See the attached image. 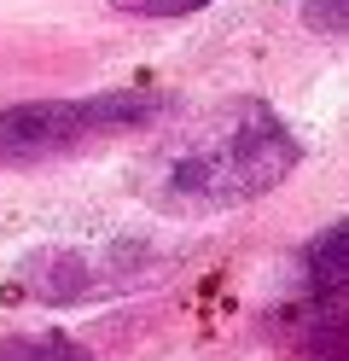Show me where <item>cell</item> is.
<instances>
[{
    "label": "cell",
    "mask_w": 349,
    "mask_h": 361,
    "mask_svg": "<svg viewBox=\"0 0 349 361\" xmlns=\"http://www.w3.org/2000/svg\"><path fill=\"white\" fill-rule=\"evenodd\" d=\"M116 12H134V18H186V12H198L209 6V0H111Z\"/></svg>",
    "instance_id": "cell-8"
},
{
    "label": "cell",
    "mask_w": 349,
    "mask_h": 361,
    "mask_svg": "<svg viewBox=\"0 0 349 361\" xmlns=\"http://www.w3.org/2000/svg\"><path fill=\"white\" fill-rule=\"evenodd\" d=\"M302 274H309V291L326 303H349V216L320 228L309 245H302Z\"/></svg>",
    "instance_id": "cell-4"
},
{
    "label": "cell",
    "mask_w": 349,
    "mask_h": 361,
    "mask_svg": "<svg viewBox=\"0 0 349 361\" xmlns=\"http://www.w3.org/2000/svg\"><path fill=\"white\" fill-rule=\"evenodd\" d=\"M297 350L309 361H349V309H320L297 321Z\"/></svg>",
    "instance_id": "cell-5"
},
{
    "label": "cell",
    "mask_w": 349,
    "mask_h": 361,
    "mask_svg": "<svg viewBox=\"0 0 349 361\" xmlns=\"http://www.w3.org/2000/svg\"><path fill=\"white\" fill-rule=\"evenodd\" d=\"M163 111H169L163 87H99V94H82V99L0 105V169H35L93 140H111V134L152 128Z\"/></svg>",
    "instance_id": "cell-2"
},
{
    "label": "cell",
    "mask_w": 349,
    "mask_h": 361,
    "mask_svg": "<svg viewBox=\"0 0 349 361\" xmlns=\"http://www.w3.org/2000/svg\"><path fill=\"white\" fill-rule=\"evenodd\" d=\"M297 164H302V146L291 123L262 99H233L198 117L152 157L146 192L169 216H216L286 187Z\"/></svg>",
    "instance_id": "cell-1"
},
{
    "label": "cell",
    "mask_w": 349,
    "mask_h": 361,
    "mask_svg": "<svg viewBox=\"0 0 349 361\" xmlns=\"http://www.w3.org/2000/svg\"><path fill=\"white\" fill-rule=\"evenodd\" d=\"M302 24L314 35H349V0H302Z\"/></svg>",
    "instance_id": "cell-7"
},
{
    "label": "cell",
    "mask_w": 349,
    "mask_h": 361,
    "mask_svg": "<svg viewBox=\"0 0 349 361\" xmlns=\"http://www.w3.org/2000/svg\"><path fill=\"white\" fill-rule=\"evenodd\" d=\"M0 361H93L70 332H0Z\"/></svg>",
    "instance_id": "cell-6"
},
{
    "label": "cell",
    "mask_w": 349,
    "mask_h": 361,
    "mask_svg": "<svg viewBox=\"0 0 349 361\" xmlns=\"http://www.w3.org/2000/svg\"><path fill=\"white\" fill-rule=\"evenodd\" d=\"M146 280H157V251L152 245H134V239L47 245V251L18 262L12 298L64 309V303H93V298H111V291H128V286H146Z\"/></svg>",
    "instance_id": "cell-3"
}]
</instances>
